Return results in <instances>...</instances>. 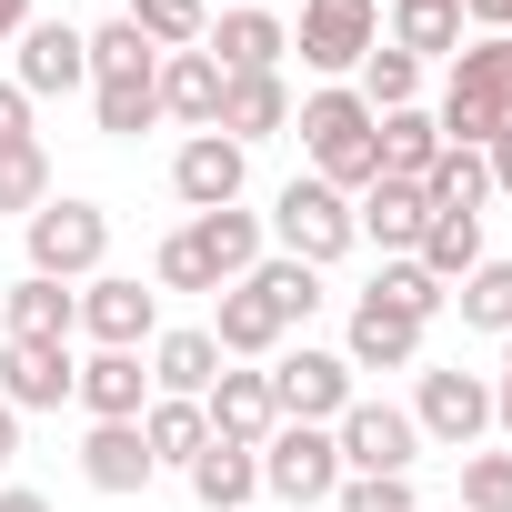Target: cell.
Instances as JSON below:
<instances>
[{
	"instance_id": "1",
	"label": "cell",
	"mask_w": 512,
	"mask_h": 512,
	"mask_svg": "<svg viewBox=\"0 0 512 512\" xmlns=\"http://www.w3.org/2000/svg\"><path fill=\"white\" fill-rule=\"evenodd\" d=\"M292 131H302V151H312V181H332L342 201L382 181V161H372V101H362V91L332 81V91L292 101Z\"/></svg>"
},
{
	"instance_id": "2",
	"label": "cell",
	"mask_w": 512,
	"mask_h": 512,
	"mask_svg": "<svg viewBox=\"0 0 512 512\" xmlns=\"http://www.w3.org/2000/svg\"><path fill=\"white\" fill-rule=\"evenodd\" d=\"M21 241H31V272H41V282H71V292H81V282L101 272V251H111V211L51 191V201L21 221Z\"/></svg>"
},
{
	"instance_id": "3",
	"label": "cell",
	"mask_w": 512,
	"mask_h": 512,
	"mask_svg": "<svg viewBox=\"0 0 512 512\" xmlns=\"http://www.w3.org/2000/svg\"><path fill=\"white\" fill-rule=\"evenodd\" d=\"M262 231L282 241V262H312V272H332L342 251L362 241V231H352V201H342L332 181H312V171H302V181H282V201H272V221H262Z\"/></svg>"
},
{
	"instance_id": "4",
	"label": "cell",
	"mask_w": 512,
	"mask_h": 512,
	"mask_svg": "<svg viewBox=\"0 0 512 512\" xmlns=\"http://www.w3.org/2000/svg\"><path fill=\"white\" fill-rule=\"evenodd\" d=\"M262 382H272V412H282V422H322V432L362 402V392H352V362H342V352H312V342H302V352L282 342Z\"/></svg>"
},
{
	"instance_id": "5",
	"label": "cell",
	"mask_w": 512,
	"mask_h": 512,
	"mask_svg": "<svg viewBox=\"0 0 512 512\" xmlns=\"http://www.w3.org/2000/svg\"><path fill=\"white\" fill-rule=\"evenodd\" d=\"M412 432L442 442V452H482V432H492V382L462 372V362L422 372V392H412Z\"/></svg>"
},
{
	"instance_id": "6",
	"label": "cell",
	"mask_w": 512,
	"mask_h": 512,
	"mask_svg": "<svg viewBox=\"0 0 512 512\" xmlns=\"http://www.w3.org/2000/svg\"><path fill=\"white\" fill-rule=\"evenodd\" d=\"M292 51L312 61V71H362L372 51H382V0H302V21H292Z\"/></svg>"
},
{
	"instance_id": "7",
	"label": "cell",
	"mask_w": 512,
	"mask_h": 512,
	"mask_svg": "<svg viewBox=\"0 0 512 512\" xmlns=\"http://www.w3.org/2000/svg\"><path fill=\"white\" fill-rule=\"evenodd\" d=\"M262 492H282V502H332V492H342V442H332L322 422H272V442H262Z\"/></svg>"
},
{
	"instance_id": "8",
	"label": "cell",
	"mask_w": 512,
	"mask_h": 512,
	"mask_svg": "<svg viewBox=\"0 0 512 512\" xmlns=\"http://www.w3.org/2000/svg\"><path fill=\"white\" fill-rule=\"evenodd\" d=\"M71 332H81L91 352H141V342L161 332V292H141V282H121V272H91Z\"/></svg>"
},
{
	"instance_id": "9",
	"label": "cell",
	"mask_w": 512,
	"mask_h": 512,
	"mask_svg": "<svg viewBox=\"0 0 512 512\" xmlns=\"http://www.w3.org/2000/svg\"><path fill=\"white\" fill-rule=\"evenodd\" d=\"M332 442H342V472H412L422 462V432L402 402H352L332 422Z\"/></svg>"
},
{
	"instance_id": "10",
	"label": "cell",
	"mask_w": 512,
	"mask_h": 512,
	"mask_svg": "<svg viewBox=\"0 0 512 512\" xmlns=\"http://www.w3.org/2000/svg\"><path fill=\"white\" fill-rule=\"evenodd\" d=\"M241 181H251V151L221 141V131H191V141L171 151V191H181V211H231Z\"/></svg>"
},
{
	"instance_id": "11",
	"label": "cell",
	"mask_w": 512,
	"mask_h": 512,
	"mask_svg": "<svg viewBox=\"0 0 512 512\" xmlns=\"http://www.w3.org/2000/svg\"><path fill=\"white\" fill-rule=\"evenodd\" d=\"M211 342H221V362H272L282 342H292V322L272 312V292L262 282H231V292H211V322H201Z\"/></svg>"
},
{
	"instance_id": "12",
	"label": "cell",
	"mask_w": 512,
	"mask_h": 512,
	"mask_svg": "<svg viewBox=\"0 0 512 512\" xmlns=\"http://www.w3.org/2000/svg\"><path fill=\"white\" fill-rule=\"evenodd\" d=\"M31 101H51V91H81L91 81V31H71V21H31L21 31V71H11Z\"/></svg>"
},
{
	"instance_id": "13",
	"label": "cell",
	"mask_w": 512,
	"mask_h": 512,
	"mask_svg": "<svg viewBox=\"0 0 512 512\" xmlns=\"http://www.w3.org/2000/svg\"><path fill=\"white\" fill-rule=\"evenodd\" d=\"M201 51H211L231 81H241V71H282V51H292V21H282V11H251V0H231V11L211 21V41H201Z\"/></svg>"
},
{
	"instance_id": "14",
	"label": "cell",
	"mask_w": 512,
	"mask_h": 512,
	"mask_svg": "<svg viewBox=\"0 0 512 512\" xmlns=\"http://www.w3.org/2000/svg\"><path fill=\"white\" fill-rule=\"evenodd\" d=\"M201 422H211V442H241V452H262L282 412H272V382H262V372H231V362H221V382L201 392Z\"/></svg>"
},
{
	"instance_id": "15",
	"label": "cell",
	"mask_w": 512,
	"mask_h": 512,
	"mask_svg": "<svg viewBox=\"0 0 512 512\" xmlns=\"http://www.w3.org/2000/svg\"><path fill=\"white\" fill-rule=\"evenodd\" d=\"M71 342H11V352H0V402H11V412H61L71 402Z\"/></svg>"
},
{
	"instance_id": "16",
	"label": "cell",
	"mask_w": 512,
	"mask_h": 512,
	"mask_svg": "<svg viewBox=\"0 0 512 512\" xmlns=\"http://www.w3.org/2000/svg\"><path fill=\"white\" fill-rule=\"evenodd\" d=\"M71 402H81L91 422H141V412H151V372H141V352H91V362L71 372Z\"/></svg>"
},
{
	"instance_id": "17",
	"label": "cell",
	"mask_w": 512,
	"mask_h": 512,
	"mask_svg": "<svg viewBox=\"0 0 512 512\" xmlns=\"http://www.w3.org/2000/svg\"><path fill=\"white\" fill-rule=\"evenodd\" d=\"M191 241H201V262L221 272V292H231V282H251V272L272 262V251H262V241H272V231H262V211H241V201H231V211H191Z\"/></svg>"
},
{
	"instance_id": "18",
	"label": "cell",
	"mask_w": 512,
	"mask_h": 512,
	"mask_svg": "<svg viewBox=\"0 0 512 512\" xmlns=\"http://www.w3.org/2000/svg\"><path fill=\"white\" fill-rule=\"evenodd\" d=\"M211 131L241 141V151L272 141V131H292V81H282V71H241V81L221 91V121H211Z\"/></svg>"
},
{
	"instance_id": "19",
	"label": "cell",
	"mask_w": 512,
	"mask_h": 512,
	"mask_svg": "<svg viewBox=\"0 0 512 512\" xmlns=\"http://www.w3.org/2000/svg\"><path fill=\"white\" fill-rule=\"evenodd\" d=\"M422 221H432L422 181H372V191L352 201V231H362V241H382L392 262H412V241H422Z\"/></svg>"
},
{
	"instance_id": "20",
	"label": "cell",
	"mask_w": 512,
	"mask_h": 512,
	"mask_svg": "<svg viewBox=\"0 0 512 512\" xmlns=\"http://www.w3.org/2000/svg\"><path fill=\"white\" fill-rule=\"evenodd\" d=\"M221 91H231V71H221L211 51H161V121L211 131V121H221Z\"/></svg>"
},
{
	"instance_id": "21",
	"label": "cell",
	"mask_w": 512,
	"mask_h": 512,
	"mask_svg": "<svg viewBox=\"0 0 512 512\" xmlns=\"http://www.w3.org/2000/svg\"><path fill=\"white\" fill-rule=\"evenodd\" d=\"M342 362H352V372H412V362H422V322H402V312H382V302L362 292V302H352Z\"/></svg>"
},
{
	"instance_id": "22",
	"label": "cell",
	"mask_w": 512,
	"mask_h": 512,
	"mask_svg": "<svg viewBox=\"0 0 512 512\" xmlns=\"http://www.w3.org/2000/svg\"><path fill=\"white\" fill-rule=\"evenodd\" d=\"M161 462H151V442H141V422H91L81 432V482L91 492H141Z\"/></svg>"
},
{
	"instance_id": "23",
	"label": "cell",
	"mask_w": 512,
	"mask_h": 512,
	"mask_svg": "<svg viewBox=\"0 0 512 512\" xmlns=\"http://www.w3.org/2000/svg\"><path fill=\"white\" fill-rule=\"evenodd\" d=\"M0 322H11V342H71V322H81V292H71V282H41V272H21L11 292H0Z\"/></svg>"
},
{
	"instance_id": "24",
	"label": "cell",
	"mask_w": 512,
	"mask_h": 512,
	"mask_svg": "<svg viewBox=\"0 0 512 512\" xmlns=\"http://www.w3.org/2000/svg\"><path fill=\"white\" fill-rule=\"evenodd\" d=\"M372 161H382V181H422L442 161V121L422 101L412 111H372Z\"/></svg>"
},
{
	"instance_id": "25",
	"label": "cell",
	"mask_w": 512,
	"mask_h": 512,
	"mask_svg": "<svg viewBox=\"0 0 512 512\" xmlns=\"http://www.w3.org/2000/svg\"><path fill=\"white\" fill-rule=\"evenodd\" d=\"M251 492H262V452H241V442H201L191 452V502L201 512H251Z\"/></svg>"
},
{
	"instance_id": "26",
	"label": "cell",
	"mask_w": 512,
	"mask_h": 512,
	"mask_svg": "<svg viewBox=\"0 0 512 512\" xmlns=\"http://www.w3.org/2000/svg\"><path fill=\"white\" fill-rule=\"evenodd\" d=\"M211 382H221V342H211V332H151V392L201 402Z\"/></svg>"
},
{
	"instance_id": "27",
	"label": "cell",
	"mask_w": 512,
	"mask_h": 512,
	"mask_svg": "<svg viewBox=\"0 0 512 512\" xmlns=\"http://www.w3.org/2000/svg\"><path fill=\"white\" fill-rule=\"evenodd\" d=\"M412 262H422L442 292H452L462 272H482V262H492V251H482V211H432L422 241H412Z\"/></svg>"
},
{
	"instance_id": "28",
	"label": "cell",
	"mask_w": 512,
	"mask_h": 512,
	"mask_svg": "<svg viewBox=\"0 0 512 512\" xmlns=\"http://www.w3.org/2000/svg\"><path fill=\"white\" fill-rule=\"evenodd\" d=\"M392 51H412L422 71L462 51V0H392Z\"/></svg>"
},
{
	"instance_id": "29",
	"label": "cell",
	"mask_w": 512,
	"mask_h": 512,
	"mask_svg": "<svg viewBox=\"0 0 512 512\" xmlns=\"http://www.w3.org/2000/svg\"><path fill=\"white\" fill-rule=\"evenodd\" d=\"M91 111H101V131H111V141L151 131V121H161V71H131V81H91Z\"/></svg>"
},
{
	"instance_id": "30",
	"label": "cell",
	"mask_w": 512,
	"mask_h": 512,
	"mask_svg": "<svg viewBox=\"0 0 512 512\" xmlns=\"http://www.w3.org/2000/svg\"><path fill=\"white\" fill-rule=\"evenodd\" d=\"M141 442H151V462H181V472H191V452L211 442V422H201V402H171V392H151V412H141Z\"/></svg>"
},
{
	"instance_id": "31",
	"label": "cell",
	"mask_w": 512,
	"mask_h": 512,
	"mask_svg": "<svg viewBox=\"0 0 512 512\" xmlns=\"http://www.w3.org/2000/svg\"><path fill=\"white\" fill-rule=\"evenodd\" d=\"M151 51H201L211 41V11H201V0H131V11H121Z\"/></svg>"
},
{
	"instance_id": "32",
	"label": "cell",
	"mask_w": 512,
	"mask_h": 512,
	"mask_svg": "<svg viewBox=\"0 0 512 512\" xmlns=\"http://www.w3.org/2000/svg\"><path fill=\"white\" fill-rule=\"evenodd\" d=\"M422 201H432V211H482V201H492L482 151H452V141H442V161L422 171Z\"/></svg>"
},
{
	"instance_id": "33",
	"label": "cell",
	"mask_w": 512,
	"mask_h": 512,
	"mask_svg": "<svg viewBox=\"0 0 512 512\" xmlns=\"http://www.w3.org/2000/svg\"><path fill=\"white\" fill-rule=\"evenodd\" d=\"M452 302H462V322H472V332H502V342H512V262L462 272V282H452Z\"/></svg>"
},
{
	"instance_id": "34",
	"label": "cell",
	"mask_w": 512,
	"mask_h": 512,
	"mask_svg": "<svg viewBox=\"0 0 512 512\" xmlns=\"http://www.w3.org/2000/svg\"><path fill=\"white\" fill-rule=\"evenodd\" d=\"M372 302H382V312H402V322H432L452 292H442L422 262H382V272H372Z\"/></svg>"
},
{
	"instance_id": "35",
	"label": "cell",
	"mask_w": 512,
	"mask_h": 512,
	"mask_svg": "<svg viewBox=\"0 0 512 512\" xmlns=\"http://www.w3.org/2000/svg\"><path fill=\"white\" fill-rule=\"evenodd\" d=\"M251 282L272 292V312H282V322H312V312L332 302V292H322V272H312V262H282V251H272V262L251 272Z\"/></svg>"
},
{
	"instance_id": "36",
	"label": "cell",
	"mask_w": 512,
	"mask_h": 512,
	"mask_svg": "<svg viewBox=\"0 0 512 512\" xmlns=\"http://www.w3.org/2000/svg\"><path fill=\"white\" fill-rule=\"evenodd\" d=\"M362 101H372V111H412V101H422V61L382 41V51L362 61Z\"/></svg>"
},
{
	"instance_id": "37",
	"label": "cell",
	"mask_w": 512,
	"mask_h": 512,
	"mask_svg": "<svg viewBox=\"0 0 512 512\" xmlns=\"http://www.w3.org/2000/svg\"><path fill=\"white\" fill-rule=\"evenodd\" d=\"M41 201H51V151H41V141L0 151V211H21V221H31Z\"/></svg>"
},
{
	"instance_id": "38",
	"label": "cell",
	"mask_w": 512,
	"mask_h": 512,
	"mask_svg": "<svg viewBox=\"0 0 512 512\" xmlns=\"http://www.w3.org/2000/svg\"><path fill=\"white\" fill-rule=\"evenodd\" d=\"M131 71H161V51H151L131 21H101V31H91V81H131Z\"/></svg>"
},
{
	"instance_id": "39",
	"label": "cell",
	"mask_w": 512,
	"mask_h": 512,
	"mask_svg": "<svg viewBox=\"0 0 512 512\" xmlns=\"http://www.w3.org/2000/svg\"><path fill=\"white\" fill-rule=\"evenodd\" d=\"M332 512H422V492H412V472H342Z\"/></svg>"
},
{
	"instance_id": "40",
	"label": "cell",
	"mask_w": 512,
	"mask_h": 512,
	"mask_svg": "<svg viewBox=\"0 0 512 512\" xmlns=\"http://www.w3.org/2000/svg\"><path fill=\"white\" fill-rule=\"evenodd\" d=\"M151 282H161V292H221V272L201 262V241H191V221H181V231H171V241L151 251Z\"/></svg>"
},
{
	"instance_id": "41",
	"label": "cell",
	"mask_w": 512,
	"mask_h": 512,
	"mask_svg": "<svg viewBox=\"0 0 512 512\" xmlns=\"http://www.w3.org/2000/svg\"><path fill=\"white\" fill-rule=\"evenodd\" d=\"M452 512H512V452H462V502Z\"/></svg>"
},
{
	"instance_id": "42",
	"label": "cell",
	"mask_w": 512,
	"mask_h": 512,
	"mask_svg": "<svg viewBox=\"0 0 512 512\" xmlns=\"http://www.w3.org/2000/svg\"><path fill=\"white\" fill-rule=\"evenodd\" d=\"M21 141H31V91L0 81V151H21Z\"/></svg>"
},
{
	"instance_id": "43",
	"label": "cell",
	"mask_w": 512,
	"mask_h": 512,
	"mask_svg": "<svg viewBox=\"0 0 512 512\" xmlns=\"http://www.w3.org/2000/svg\"><path fill=\"white\" fill-rule=\"evenodd\" d=\"M482 171H492V191H512V121L482 141Z\"/></svg>"
},
{
	"instance_id": "44",
	"label": "cell",
	"mask_w": 512,
	"mask_h": 512,
	"mask_svg": "<svg viewBox=\"0 0 512 512\" xmlns=\"http://www.w3.org/2000/svg\"><path fill=\"white\" fill-rule=\"evenodd\" d=\"M462 21H482V31H512V0H462Z\"/></svg>"
},
{
	"instance_id": "45",
	"label": "cell",
	"mask_w": 512,
	"mask_h": 512,
	"mask_svg": "<svg viewBox=\"0 0 512 512\" xmlns=\"http://www.w3.org/2000/svg\"><path fill=\"white\" fill-rule=\"evenodd\" d=\"M492 422L512 432V342H502V382H492Z\"/></svg>"
},
{
	"instance_id": "46",
	"label": "cell",
	"mask_w": 512,
	"mask_h": 512,
	"mask_svg": "<svg viewBox=\"0 0 512 512\" xmlns=\"http://www.w3.org/2000/svg\"><path fill=\"white\" fill-rule=\"evenodd\" d=\"M11 462H21V412L0 402V472H11Z\"/></svg>"
},
{
	"instance_id": "47",
	"label": "cell",
	"mask_w": 512,
	"mask_h": 512,
	"mask_svg": "<svg viewBox=\"0 0 512 512\" xmlns=\"http://www.w3.org/2000/svg\"><path fill=\"white\" fill-rule=\"evenodd\" d=\"M31 31V0H0V41H21Z\"/></svg>"
},
{
	"instance_id": "48",
	"label": "cell",
	"mask_w": 512,
	"mask_h": 512,
	"mask_svg": "<svg viewBox=\"0 0 512 512\" xmlns=\"http://www.w3.org/2000/svg\"><path fill=\"white\" fill-rule=\"evenodd\" d=\"M0 512H51V502H41L31 482H11V492H0Z\"/></svg>"
},
{
	"instance_id": "49",
	"label": "cell",
	"mask_w": 512,
	"mask_h": 512,
	"mask_svg": "<svg viewBox=\"0 0 512 512\" xmlns=\"http://www.w3.org/2000/svg\"><path fill=\"white\" fill-rule=\"evenodd\" d=\"M251 11H282V0H251Z\"/></svg>"
},
{
	"instance_id": "50",
	"label": "cell",
	"mask_w": 512,
	"mask_h": 512,
	"mask_svg": "<svg viewBox=\"0 0 512 512\" xmlns=\"http://www.w3.org/2000/svg\"><path fill=\"white\" fill-rule=\"evenodd\" d=\"M422 512H432V502H422Z\"/></svg>"
}]
</instances>
